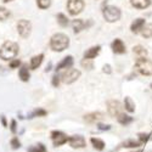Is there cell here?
Returning a JSON list of instances; mask_svg holds the SVG:
<instances>
[{
  "label": "cell",
  "instance_id": "cell-16",
  "mask_svg": "<svg viewBox=\"0 0 152 152\" xmlns=\"http://www.w3.org/2000/svg\"><path fill=\"white\" fill-rule=\"evenodd\" d=\"M130 3L136 9H146L150 6L151 0H130Z\"/></svg>",
  "mask_w": 152,
  "mask_h": 152
},
{
  "label": "cell",
  "instance_id": "cell-42",
  "mask_svg": "<svg viewBox=\"0 0 152 152\" xmlns=\"http://www.w3.org/2000/svg\"><path fill=\"white\" fill-rule=\"evenodd\" d=\"M136 152H142V151H141V150H137V151H136Z\"/></svg>",
  "mask_w": 152,
  "mask_h": 152
},
{
  "label": "cell",
  "instance_id": "cell-19",
  "mask_svg": "<svg viewBox=\"0 0 152 152\" xmlns=\"http://www.w3.org/2000/svg\"><path fill=\"white\" fill-rule=\"evenodd\" d=\"M18 74H20L21 80H23V82H28V80H29V72H28V68H27L26 65H23V66L20 68Z\"/></svg>",
  "mask_w": 152,
  "mask_h": 152
},
{
  "label": "cell",
  "instance_id": "cell-17",
  "mask_svg": "<svg viewBox=\"0 0 152 152\" xmlns=\"http://www.w3.org/2000/svg\"><path fill=\"white\" fill-rule=\"evenodd\" d=\"M43 58H44V55H43V54L32 57V60H31V68H32V69H35V68L39 67L40 63L43 62Z\"/></svg>",
  "mask_w": 152,
  "mask_h": 152
},
{
  "label": "cell",
  "instance_id": "cell-26",
  "mask_svg": "<svg viewBox=\"0 0 152 152\" xmlns=\"http://www.w3.org/2000/svg\"><path fill=\"white\" fill-rule=\"evenodd\" d=\"M57 22L61 27H66L67 24H68V18L63 15V14H58L57 15Z\"/></svg>",
  "mask_w": 152,
  "mask_h": 152
},
{
  "label": "cell",
  "instance_id": "cell-39",
  "mask_svg": "<svg viewBox=\"0 0 152 152\" xmlns=\"http://www.w3.org/2000/svg\"><path fill=\"white\" fill-rule=\"evenodd\" d=\"M1 123H3V125H4V126H7V123H6V119H5V117H4V116L1 117Z\"/></svg>",
  "mask_w": 152,
  "mask_h": 152
},
{
  "label": "cell",
  "instance_id": "cell-5",
  "mask_svg": "<svg viewBox=\"0 0 152 152\" xmlns=\"http://www.w3.org/2000/svg\"><path fill=\"white\" fill-rule=\"evenodd\" d=\"M67 9L71 15L75 16L82 12L84 9V1L83 0H68L67 1Z\"/></svg>",
  "mask_w": 152,
  "mask_h": 152
},
{
  "label": "cell",
  "instance_id": "cell-3",
  "mask_svg": "<svg viewBox=\"0 0 152 152\" xmlns=\"http://www.w3.org/2000/svg\"><path fill=\"white\" fill-rule=\"evenodd\" d=\"M135 68L139 73L144 75H152V61L145 57L139 58L135 63Z\"/></svg>",
  "mask_w": 152,
  "mask_h": 152
},
{
  "label": "cell",
  "instance_id": "cell-12",
  "mask_svg": "<svg viewBox=\"0 0 152 152\" xmlns=\"http://www.w3.org/2000/svg\"><path fill=\"white\" fill-rule=\"evenodd\" d=\"M112 50L116 54H124L125 53V45L121 39H116L112 43Z\"/></svg>",
  "mask_w": 152,
  "mask_h": 152
},
{
  "label": "cell",
  "instance_id": "cell-24",
  "mask_svg": "<svg viewBox=\"0 0 152 152\" xmlns=\"http://www.w3.org/2000/svg\"><path fill=\"white\" fill-rule=\"evenodd\" d=\"M72 26H73V29H74L75 33H79L82 29L85 28V23L82 20H74L72 22Z\"/></svg>",
  "mask_w": 152,
  "mask_h": 152
},
{
  "label": "cell",
  "instance_id": "cell-31",
  "mask_svg": "<svg viewBox=\"0 0 152 152\" xmlns=\"http://www.w3.org/2000/svg\"><path fill=\"white\" fill-rule=\"evenodd\" d=\"M82 66H83L84 68H88V69H91V68L94 67L93 61L89 60V58H84V60L82 61Z\"/></svg>",
  "mask_w": 152,
  "mask_h": 152
},
{
  "label": "cell",
  "instance_id": "cell-15",
  "mask_svg": "<svg viewBox=\"0 0 152 152\" xmlns=\"http://www.w3.org/2000/svg\"><path fill=\"white\" fill-rule=\"evenodd\" d=\"M100 46L97 45V46H93V48H90L88 51H85V54H84V57L85 58H89V60H93V58H95L96 56H97V54L100 53Z\"/></svg>",
  "mask_w": 152,
  "mask_h": 152
},
{
  "label": "cell",
  "instance_id": "cell-20",
  "mask_svg": "<svg viewBox=\"0 0 152 152\" xmlns=\"http://www.w3.org/2000/svg\"><path fill=\"white\" fill-rule=\"evenodd\" d=\"M133 53H134L135 55H137L139 58H141V57H146L147 50H146L144 46H141V45H137V46H134V48H133Z\"/></svg>",
  "mask_w": 152,
  "mask_h": 152
},
{
  "label": "cell",
  "instance_id": "cell-8",
  "mask_svg": "<svg viewBox=\"0 0 152 152\" xmlns=\"http://www.w3.org/2000/svg\"><path fill=\"white\" fill-rule=\"evenodd\" d=\"M107 108H108V113L112 117H118L122 113V105L119 101L117 100H110L107 102Z\"/></svg>",
  "mask_w": 152,
  "mask_h": 152
},
{
  "label": "cell",
  "instance_id": "cell-4",
  "mask_svg": "<svg viewBox=\"0 0 152 152\" xmlns=\"http://www.w3.org/2000/svg\"><path fill=\"white\" fill-rule=\"evenodd\" d=\"M102 14L107 22H116L121 18V10L116 6H106Z\"/></svg>",
  "mask_w": 152,
  "mask_h": 152
},
{
  "label": "cell",
  "instance_id": "cell-27",
  "mask_svg": "<svg viewBox=\"0 0 152 152\" xmlns=\"http://www.w3.org/2000/svg\"><path fill=\"white\" fill-rule=\"evenodd\" d=\"M137 136H139V141H141L142 144L144 142H147L148 140H152V135L151 134H147V133H139Z\"/></svg>",
  "mask_w": 152,
  "mask_h": 152
},
{
  "label": "cell",
  "instance_id": "cell-38",
  "mask_svg": "<svg viewBox=\"0 0 152 152\" xmlns=\"http://www.w3.org/2000/svg\"><path fill=\"white\" fill-rule=\"evenodd\" d=\"M104 72L105 73H111V66L110 65H105L104 66Z\"/></svg>",
  "mask_w": 152,
  "mask_h": 152
},
{
  "label": "cell",
  "instance_id": "cell-23",
  "mask_svg": "<svg viewBox=\"0 0 152 152\" xmlns=\"http://www.w3.org/2000/svg\"><path fill=\"white\" fill-rule=\"evenodd\" d=\"M124 108L128 112H130V113H133L135 111V105L133 102V100L130 97H128V96L124 99Z\"/></svg>",
  "mask_w": 152,
  "mask_h": 152
},
{
  "label": "cell",
  "instance_id": "cell-32",
  "mask_svg": "<svg viewBox=\"0 0 152 152\" xmlns=\"http://www.w3.org/2000/svg\"><path fill=\"white\" fill-rule=\"evenodd\" d=\"M11 146H12V148H15V150L21 147V142L18 141V139H17V137H14V139L11 140Z\"/></svg>",
  "mask_w": 152,
  "mask_h": 152
},
{
  "label": "cell",
  "instance_id": "cell-35",
  "mask_svg": "<svg viewBox=\"0 0 152 152\" xmlns=\"http://www.w3.org/2000/svg\"><path fill=\"white\" fill-rule=\"evenodd\" d=\"M20 65H21V62H20L18 60H14V61L10 62V67H11V68H17Z\"/></svg>",
  "mask_w": 152,
  "mask_h": 152
},
{
  "label": "cell",
  "instance_id": "cell-13",
  "mask_svg": "<svg viewBox=\"0 0 152 152\" xmlns=\"http://www.w3.org/2000/svg\"><path fill=\"white\" fill-rule=\"evenodd\" d=\"M72 65H73V57L72 56H67L56 66V71H60V69H63V68H69Z\"/></svg>",
  "mask_w": 152,
  "mask_h": 152
},
{
  "label": "cell",
  "instance_id": "cell-33",
  "mask_svg": "<svg viewBox=\"0 0 152 152\" xmlns=\"http://www.w3.org/2000/svg\"><path fill=\"white\" fill-rule=\"evenodd\" d=\"M34 116H38V117H44V116H46V111L45 110H42V108H39V110H37V111H34V113H33Z\"/></svg>",
  "mask_w": 152,
  "mask_h": 152
},
{
  "label": "cell",
  "instance_id": "cell-29",
  "mask_svg": "<svg viewBox=\"0 0 152 152\" xmlns=\"http://www.w3.org/2000/svg\"><path fill=\"white\" fill-rule=\"evenodd\" d=\"M10 16V11L5 7H0V21H5Z\"/></svg>",
  "mask_w": 152,
  "mask_h": 152
},
{
  "label": "cell",
  "instance_id": "cell-30",
  "mask_svg": "<svg viewBox=\"0 0 152 152\" xmlns=\"http://www.w3.org/2000/svg\"><path fill=\"white\" fill-rule=\"evenodd\" d=\"M37 4L40 9H48L51 4V0H37Z\"/></svg>",
  "mask_w": 152,
  "mask_h": 152
},
{
  "label": "cell",
  "instance_id": "cell-11",
  "mask_svg": "<svg viewBox=\"0 0 152 152\" xmlns=\"http://www.w3.org/2000/svg\"><path fill=\"white\" fill-rule=\"evenodd\" d=\"M101 118H102V113H100V112H93V113H89V115L84 116V121L90 124L99 122Z\"/></svg>",
  "mask_w": 152,
  "mask_h": 152
},
{
  "label": "cell",
  "instance_id": "cell-36",
  "mask_svg": "<svg viewBox=\"0 0 152 152\" xmlns=\"http://www.w3.org/2000/svg\"><path fill=\"white\" fill-rule=\"evenodd\" d=\"M58 84H60V77H58V75H54V77H53V85L57 88Z\"/></svg>",
  "mask_w": 152,
  "mask_h": 152
},
{
  "label": "cell",
  "instance_id": "cell-41",
  "mask_svg": "<svg viewBox=\"0 0 152 152\" xmlns=\"http://www.w3.org/2000/svg\"><path fill=\"white\" fill-rule=\"evenodd\" d=\"M9 1H11V0H4V3H9Z\"/></svg>",
  "mask_w": 152,
  "mask_h": 152
},
{
  "label": "cell",
  "instance_id": "cell-2",
  "mask_svg": "<svg viewBox=\"0 0 152 152\" xmlns=\"http://www.w3.org/2000/svg\"><path fill=\"white\" fill-rule=\"evenodd\" d=\"M18 53V45L14 42H5L3 46L0 48V57L7 61L14 58Z\"/></svg>",
  "mask_w": 152,
  "mask_h": 152
},
{
  "label": "cell",
  "instance_id": "cell-28",
  "mask_svg": "<svg viewBox=\"0 0 152 152\" xmlns=\"http://www.w3.org/2000/svg\"><path fill=\"white\" fill-rule=\"evenodd\" d=\"M28 152H46V148L43 144H38L37 146H33L28 150Z\"/></svg>",
  "mask_w": 152,
  "mask_h": 152
},
{
  "label": "cell",
  "instance_id": "cell-9",
  "mask_svg": "<svg viewBox=\"0 0 152 152\" xmlns=\"http://www.w3.org/2000/svg\"><path fill=\"white\" fill-rule=\"evenodd\" d=\"M51 139H53L55 146H61V145H63L65 142H67L69 137H67V135L63 134L62 132L55 130V132L51 133Z\"/></svg>",
  "mask_w": 152,
  "mask_h": 152
},
{
  "label": "cell",
  "instance_id": "cell-40",
  "mask_svg": "<svg viewBox=\"0 0 152 152\" xmlns=\"http://www.w3.org/2000/svg\"><path fill=\"white\" fill-rule=\"evenodd\" d=\"M50 68H51V63H49V65H48V67H46L45 72H49V71H50Z\"/></svg>",
  "mask_w": 152,
  "mask_h": 152
},
{
  "label": "cell",
  "instance_id": "cell-25",
  "mask_svg": "<svg viewBox=\"0 0 152 152\" xmlns=\"http://www.w3.org/2000/svg\"><path fill=\"white\" fill-rule=\"evenodd\" d=\"M141 34L144 38H152V24L151 23L145 24L142 31H141Z\"/></svg>",
  "mask_w": 152,
  "mask_h": 152
},
{
  "label": "cell",
  "instance_id": "cell-43",
  "mask_svg": "<svg viewBox=\"0 0 152 152\" xmlns=\"http://www.w3.org/2000/svg\"><path fill=\"white\" fill-rule=\"evenodd\" d=\"M151 88H152V84H151Z\"/></svg>",
  "mask_w": 152,
  "mask_h": 152
},
{
  "label": "cell",
  "instance_id": "cell-14",
  "mask_svg": "<svg viewBox=\"0 0 152 152\" xmlns=\"http://www.w3.org/2000/svg\"><path fill=\"white\" fill-rule=\"evenodd\" d=\"M144 26H145V20L137 18V20H135V21L133 22V24H132V32H133V33L141 32L142 28H144Z\"/></svg>",
  "mask_w": 152,
  "mask_h": 152
},
{
  "label": "cell",
  "instance_id": "cell-34",
  "mask_svg": "<svg viewBox=\"0 0 152 152\" xmlns=\"http://www.w3.org/2000/svg\"><path fill=\"white\" fill-rule=\"evenodd\" d=\"M97 128L100 130H110L111 125H108V124H97Z\"/></svg>",
  "mask_w": 152,
  "mask_h": 152
},
{
  "label": "cell",
  "instance_id": "cell-7",
  "mask_svg": "<svg viewBox=\"0 0 152 152\" xmlns=\"http://www.w3.org/2000/svg\"><path fill=\"white\" fill-rule=\"evenodd\" d=\"M31 29H32V24L29 21L27 20H21L17 23V32L22 38H27L31 34Z\"/></svg>",
  "mask_w": 152,
  "mask_h": 152
},
{
  "label": "cell",
  "instance_id": "cell-6",
  "mask_svg": "<svg viewBox=\"0 0 152 152\" xmlns=\"http://www.w3.org/2000/svg\"><path fill=\"white\" fill-rule=\"evenodd\" d=\"M80 77V72L78 69H67L66 72H63L62 75H61V79L63 83H66V84H71L73 82H75L78 78Z\"/></svg>",
  "mask_w": 152,
  "mask_h": 152
},
{
  "label": "cell",
  "instance_id": "cell-22",
  "mask_svg": "<svg viewBox=\"0 0 152 152\" xmlns=\"http://www.w3.org/2000/svg\"><path fill=\"white\" fill-rule=\"evenodd\" d=\"M90 141L93 144V146L97 150V151H102L105 148V142L101 140V139H97V137H91Z\"/></svg>",
  "mask_w": 152,
  "mask_h": 152
},
{
  "label": "cell",
  "instance_id": "cell-18",
  "mask_svg": "<svg viewBox=\"0 0 152 152\" xmlns=\"http://www.w3.org/2000/svg\"><path fill=\"white\" fill-rule=\"evenodd\" d=\"M141 141H135L133 140V139H129V140H126L122 144L123 147H126V148H137V147H140L141 146Z\"/></svg>",
  "mask_w": 152,
  "mask_h": 152
},
{
  "label": "cell",
  "instance_id": "cell-37",
  "mask_svg": "<svg viewBox=\"0 0 152 152\" xmlns=\"http://www.w3.org/2000/svg\"><path fill=\"white\" fill-rule=\"evenodd\" d=\"M10 129L12 133H16V121L15 119H12L11 121V126H10Z\"/></svg>",
  "mask_w": 152,
  "mask_h": 152
},
{
  "label": "cell",
  "instance_id": "cell-21",
  "mask_svg": "<svg viewBox=\"0 0 152 152\" xmlns=\"http://www.w3.org/2000/svg\"><path fill=\"white\" fill-rule=\"evenodd\" d=\"M117 121H118L122 125H128V124H130L134 119H133V117H130V116H126V115H124V113H121V115L117 117Z\"/></svg>",
  "mask_w": 152,
  "mask_h": 152
},
{
  "label": "cell",
  "instance_id": "cell-1",
  "mask_svg": "<svg viewBox=\"0 0 152 152\" xmlns=\"http://www.w3.org/2000/svg\"><path fill=\"white\" fill-rule=\"evenodd\" d=\"M69 45V39L66 34L63 33H57L53 35L51 40H50V46L54 51H63L65 49H67Z\"/></svg>",
  "mask_w": 152,
  "mask_h": 152
},
{
  "label": "cell",
  "instance_id": "cell-10",
  "mask_svg": "<svg viewBox=\"0 0 152 152\" xmlns=\"http://www.w3.org/2000/svg\"><path fill=\"white\" fill-rule=\"evenodd\" d=\"M68 142L73 148H82L85 146V140L82 135H73L68 139Z\"/></svg>",
  "mask_w": 152,
  "mask_h": 152
}]
</instances>
